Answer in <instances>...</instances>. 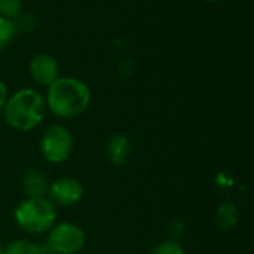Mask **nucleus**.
I'll list each match as a JSON object with an SVG mask.
<instances>
[{
	"label": "nucleus",
	"instance_id": "16",
	"mask_svg": "<svg viewBox=\"0 0 254 254\" xmlns=\"http://www.w3.org/2000/svg\"><path fill=\"white\" fill-rule=\"evenodd\" d=\"M0 254H4V247L1 244H0Z\"/></svg>",
	"mask_w": 254,
	"mask_h": 254
},
{
	"label": "nucleus",
	"instance_id": "9",
	"mask_svg": "<svg viewBox=\"0 0 254 254\" xmlns=\"http://www.w3.org/2000/svg\"><path fill=\"white\" fill-rule=\"evenodd\" d=\"M49 182L46 176L36 170H27L21 176V189L25 195V198H43L48 193Z\"/></svg>",
	"mask_w": 254,
	"mask_h": 254
},
{
	"label": "nucleus",
	"instance_id": "13",
	"mask_svg": "<svg viewBox=\"0 0 254 254\" xmlns=\"http://www.w3.org/2000/svg\"><path fill=\"white\" fill-rule=\"evenodd\" d=\"M15 33V27L10 19L0 16V49L6 48L9 42L12 40Z\"/></svg>",
	"mask_w": 254,
	"mask_h": 254
},
{
	"label": "nucleus",
	"instance_id": "12",
	"mask_svg": "<svg viewBox=\"0 0 254 254\" xmlns=\"http://www.w3.org/2000/svg\"><path fill=\"white\" fill-rule=\"evenodd\" d=\"M150 254H186V252L177 240H165L156 244Z\"/></svg>",
	"mask_w": 254,
	"mask_h": 254
},
{
	"label": "nucleus",
	"instance_id": "11",
	"mask_svg": "<svg viewBox=\"0 0 254 254\" xmlns=\"http://www.w3.org/2000/svg\"><path fill=\"white\" fill-rule=\"evenodd\" d=\"M4 254H42L37 244L27 240L12 241L4 247Z\"/></svg>",
	"mask_w": 254,
	"mask_h": 254
},
{
	"label": "nucleus",
	"instance_id": "15",
	"mask_svg": "<svg viewBox=\"0 0 254 254\" xmlns=\"http://www.w3.org/2000/svg\"><path fill=\"white\" fill-rule=\"evenodd\" d=\"M7 88H6V85H4V82L0 79V110L4 107V104H6V101H7Z\"/></svg>",
	"mask_w": 254,
	"mask_h": 254
},
{
	"label": "nucleus",
	"instance_id": "10",
	"mask_svg": "<svg viewBox=\"0 0 254 254\" xmlns=\"http://www.w3.org/2000/svg\"><path fill=\"white\" fill-rule=\"evenodd\" d=\"M238 220H240V213H238V207L235 205L234 201L226 199L217 207L216 223H217L219 229L231 231L238 225Z\"/></svg>",
	"mask_w": 254,
	"mask_h": 254
},
{
	"label": "nucleus",
	"instance_id": "14",
	"mask_svg": "<svg viewBox=\"0 0 254 254\" xmlns=\"http://www.w3.org/2000/svg\"><path fill=\"white\" fill-rule=\"evenodd\" d=\"M22 7L21 0H0V16L3 18H13L19 15Z\"/></svg>",
	"mask_w": 254,
	"mask_h": 254
},
{
	"label": "nucleus",
	"instance_id": "3",
	"mask_svg": "<svg viewBox=\"0 0 254 254\" xmlns=\"http://www.w3.org/2000/svg\"><path fill=\"white\" fill-rule=\"evenodd\" d=\"M15 223L28 234H46L57 222V207L46 198H25L13 208Z\"/></svg>",
	"mask_w": 254,
	"mask_h": 254
},
{
	"label": "nucleus",
	"instance_id": "5",
	"mask_svg": "<svg viewBox=\"0 0 254 254\" xmlns=\"http://www.w3.org/2000/svg\"><path fill=\"white\" fill-rule=\"evenodd\" d=\"M73 152V135L63 125H51L40 138V153L51 164H61Z\"/></svg>",
	"mask_w": 254,
	"mask_h": 254
},
{
	"label": "nucleus",
	"instance_id": "8",
	"mask_svg": "<svg viewBox=\"0 0 254 254\" xmlns=\"http://www.w3.org/2000/svg\"><path fill=\"white\" fill-rule=\"evenodd\" d=\"M104 153L107 161L115 167L125 165L132 155V143L124 134H115L106 141Z\"/></svg>",
	"mask_w": 254,
	"mask_h": 254
},
{
	"label": "nucleus",
	"instance_id": "1",
	"mask_svg": "<svg viewBox=\"0 0 254 254\" xmlns=\"http://www.w3.org/2000/svg\"><path fill=\"white\" fill-rule=\"evenodd\" d=\"M45 104L57 118H77L91 104V89L80 79L58 77L48 86Z\"/></svg>",
	"mask_w": 254,
	"mask_h": 254
},
{
	"label": "nucleus",
	"instance_id": "2",
	"mask_svg": "<svg viewBox=\"0 0 254 254\" xmlns=\"http://www.w3.org/2000/svg\"><path fill=\"white\" fill-rule=\"evenodd\" d=\"M4 119L7 125L16 131H31L39 127L45 118V98L34 89L24 88L12 94L4 107Z\"/></svg>",
	"mask_w": 254,
	"mask_h": 254
},
{
	"label": "nucleus",
	"instance_id": "4",
	"mask_svg": "<svg viewBox=\"0 0 254 254\" xmlns=\"http://www.w3.org/2000/svg\"><path fill=\"white\" fill-rule=\"evenodd\" d=\"M46 243L54 253L77 254L86 244V235L80 226L70 222H63L54 225L48 231Z\"/></svg>",
	"mask_w": 254,
	"mask_h": 254
},
{
	"label": "nucleus",
	"instance_id": "17",
	"mask_svg": "<svg viewBox=\"0 0 254 254\" xmlns=\"http://www.w3.org/2000/svg\"><path fill=\"white\" fill-rule=\"evenodd\" d=\"M205 1H210V3H216V1H220V0H205Z\"/></svg>",
	"mask_w": 254,
	"mask_h": 254
},
{
	"label": "nucleus",
	"instance_id": "7",
	"mask_svg": "<svg viewBox=\"0 0 254 254\" xmlns=\"http://www.w3.org/2000/svg\"><path fill=\"white\" fill-rule=\"evenodd\" d=\"M28 71L34 82L43 86H49L58 79L60 67L57 60L49 54H37L28 64Z\"/></svg>",
	"mask_w": 254,
	"mask_h": 254
},
{
	"label": "nucleus",
	"instance_id": "6",
	"mask_svg": "<svg viewBox=\"0 0 254 254\" xmlns=\"http://www.w3.org/2000/svg\"><path fill=\"white\" fill-rule=\"evenodd\" d=\"M85 189L82 183L74 177H60L49 183L46 198L60 207H71L83 198Z\"/></svg>",
	"mask_w": 254,
	"mask_h": 254
}]
</instances>
